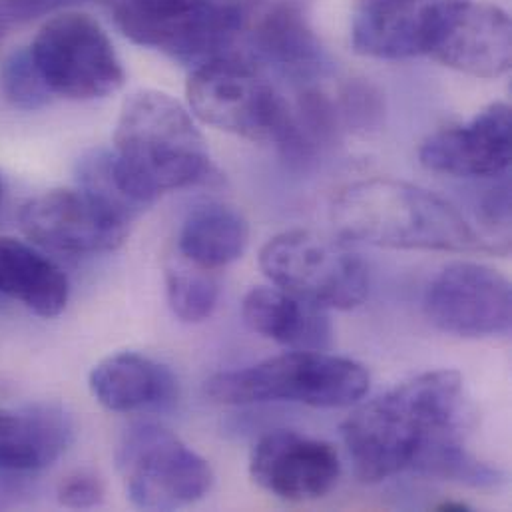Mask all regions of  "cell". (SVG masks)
Returning <instances> with one entry per match:
<instances>
[{
  "label": "cell",
  "instance_id": "cell-1",
  "mask_svg": "<svg viewBox=\"0 0 512 512\" xmlns=\"http://www.w3.org/2000/svg\"><path fill=\"white\" fill-rule=\"evenodd\" d=\"M471 403L457 371H429L355 409L341 427L355 475L381 483L421 475L443 447L465 441Z\"/></svg>",
  "mask_w": 512,
  "mask_h": 512
},
{
  "label": "cell",
  "instance_id": "cell-2",
  "mask_svg": "<svg viewBox=\"0 0 512 512\" xmlns=\"http://www.w3.org/2000/svg\"><path fill=\"white\" fill-rule=\"evenodd\" d=\"M110 152L118 184L144 210L168 192L210 180L214 170L190 112L158 90L124 102Z\"/></svg>",
  "mask_w": 512,
  "mask_h": 512
},
{
  "label": "cell",
  "instance_id": "cell-3",
  "mask_svg": "<svg viewBox=\"0 0 512 512\" xmlns=\"http://www.w3.org/2000/svg\"><path fill=\"white\" fill-rule=\"evenodd\" d=\"M341 236L393 250L505 254L447 200L419 186L369 178L349 184L333 202Z\"/></svg>",
  "mask_w": 512,
  "mask_h": 512
},
{
  "label": "cell",
  "instance_id": "cell-4",
  "mask_svg": "<svg viewBox=\"0 0 512 512\" xmlns=\"http://www.w3.org/2000/svg\"><path fill=\"white\" fill-rule=\"evenodd\" d=\"M369 383V371L353 359L293 349L246 369L214 375L206 383V393L222 405L289 401L317 409H341L359 403Z\"/></svg>",
  "mask_w": 512,
  "mask_h": 512
},
{
  "label": "cell",
  "instance_id": "cell-5",
  "mask_svg": "<svg viewBox=\"0 0 512 512\" xmlns=\"http://www.w3.org/2000/svg\"><path fill=\"white\" fill-rule=\"evenodd\" d=\"M263 0H108L118 28L136 44L182 64L232 54Z\"/></svg>",
  "mask_w": 512,
  "mask_h": 512
},
{
  "label": "cell",
  "instance_id": "cell-6",
  "mask_svg": "<svg viewBox=\"0 0 512 512\" xmlns=\"http://www.w3.org/2000/svg\"><path fill=\"white\" fill-rule=\"evenodd\" d=\"M186 92L202 122L254 142L275 144L289 158L295 142L291 104L254 62L240 54H224L198 64Z\"/></svg>",
  "mask_w": 512,
  "mask_h": 512
},
{
  "label": "cell",
  "instance_id": "cell-7",
  "mask_svg": "<svg viewBox=\"0 0 512 512\" xmlns=\"http://www.w3.org/2000/svg\"><path fill=\"white\" fill-rule=\"evenodd\" d=\"M116 467L132 505L146 511L190 507L214 487L210 463L156 423H136L122 433Z\"/></svg>",
  "mask_w": 512,
  "mask_h": 512
},
{
  "label": "cell",
  "instance_id": "cell-8",
  "mask_svg": "<svg viewBox=\"0 0 512 512\" xmlns=\"http://www.w3.org/2000/svg\"><path fill=\"white\" fill-rule=\"evenodd\" d=\"M48 90L68 100H100L124 86L122 60L98 20L80 12L50 18L28 46Z\"/></svg>",
  "mask_w": 512,
  "mask_h": 512
},
{
  "label": "cell",
  "instance_id": "cell-9",
  "mask_svg": "<svg viewBox=\"0 0 512 512\" xmlns=\"http://www.w3.org/2000/svg\"><path fill=\"white\" fill-rule=\"evenodd\" d=\"M265 277L323 309H353L369 291L363 259L309 230H289L271 238L259 252Z\"/></svg>",
  "mask_w": 512,
  "mask_h": 512
},
{
  "label": "cell",
  "instance_id": "cell-10",
  "mask_svg": "<svg viewBox=\"0 0 512 512\" xmlns=\"http://www.w3.org/2000/svg\"><path fill=\"white\" fill-rule=\"evenodd\" d=\"M425 313L437 329L457 337L507 335L512 325L511 281L483 263H451L431 279Z\"/></svg>",
  "mask_w": 512,
  "mask_h": 512
},
{
  "label": "cell",
  "instance_id": "cell-11",
  "mask_svg": "<svg viewBox=\"0 0 512 512\" xmlns=\"http://www.w3.org/2000/svg\"><path fill=\"white\" fill-rule=\"evenodd\" d=\"M24 234L38 246L70 254L94 256L118 250L132 222L114 212L108 204L76 190H50L32 198L20 212Z\"/></svg>",
  "mask_w": 512,
  "mask_h": 512
},
{
  "label": "cell",
  "instance_id": "cell-12",
  "mask_svg": "<svg viewBox=\"0 0 512 512\" xmlns=\"http://www.w3.org/2000/svg\"><path fill=\"white\" fill-rule=\"evenodd\" d=\"M469 0H353L351 44L379 60L431 56Z\"/></svg>",
  "mask_w": 512,
  "mask_h": 512
},
{
  "label": "cell",
  "instance_id": "cell-13",
  "mask_svg": "<svg viewBox=\"0 0 512 512\" xmlns=\"http://www.w3.org/2000/svg\"><path fill=\"white\" fill-rule=\"evenodd\" d=\"M246 60L291 80L307 82L327 74L331 60L315 32L309 0H263L242 34Z\"/></svg>",
  "mask_w": 512,
  "mask_h": 512
},
{
  "label": "cell",
  "instance_id": "cell-14",
  "mask_svg": "<svg viewBox=\"0 0 512 512\" xmlns=\"http://www.w3.org/2000/svg\"><path fill=\"white\" fill-rule=\"evenodd\" d=\"M250 475L257 487L281 501L307 503L333 491L341 461L331 443L281 429L257 441Z\"/></svg>",
  "mask_w": 512,
  "mask_h": 512
},
{
  "label": "cell",
  "instance_id": "cell-15",
  "mask_svg": "<svg viewBox=\"0 0 512 512\" xmlns=\"http://www.w3.org/2000/svg\"><path fill=\"white\" fill-rule=\"evenodd\" d=\"M512 156L511 108L493 102L471 122L445 128L421 146V164L453 178L493 180L509 174Z\"/></svg>",
  "mask_w": 512,
  "mask_h": 512
},
{
  "label": "cell",
  "instance_id": "cell-16",
  "mask_svg": "<svg viewBox=\"0 0 512 512\" xmlns=\"http://www.w3.org/2000/svg\"><path fill=\"white\" fill-rule=\"evenodd\" d=\"M431 56L469 76L499 78L511 70V16L497 4L469 0Z\"/></svg>",
  "mask_w": 512,
  "mask_h": 512
},
{
  "label": "cell",
  "instance_id": "cell-17",
  "mask_svg": "<svg viewBox=\"0 0 512 512\" xmlns=\"http://www.w3.org/2000/svg\"><path fill=\"white\" fill-rule=\"evenodd\" d=\"M72 415L56 403L0 407V471L36 473L54 465L74 443Z\"/></svg>",
  "mask_w": 512,
  "mask_h": 512
},
{
  "label": "cell",
  "instance_id": "cell-18",
  "mask_svg": "<svg viewBox=\"0 0 512 512\" xmlns=\"http://www.w3.org/2000/svg\"><path fill=\"white\" fill-rule=\"evenodd\" d=\"M96 401L114 413L170 411L178 403V379L152 357L122 351L100 361L90 373Z\"/></svg>",
  "mask_w": 512,
  "mask_h": 512
},
{
  "label": "cell",
  "instance_id": "cell-19",
  "mask_svg": "<svg viewBox=\"0 0 512 512\" xmlns=\"http://www.w3.org/2000/svg\"><path fill=\"white\" fill-rule=\"evenodd\" d=\"M246 325L259 335L297 351H325L333 329L323 307L281 287H254L242 305Z\"/></svg>",
  "mask_w": 512,
  "mask_h": 512
},
{
  "label": "cell",
  "instance_id": "cell-20",
  "mask_svg": "<svg viewBox=\"0 0 512 512\" xmlns=\"http://www.w3.org/2000/svg\"><path fill=\"white\" fill-rule=\"evenodd\" d=\"M0 295L40 317H56L66 309L70 285L52 259L16 238H0Z\"/></svg>",
  "mask_w": 512,
  "mask_h": 512
},
{
  "label": "cell",
  "instance_id": "cell-21",
  "mask_svg": "<svg viewBox=\"0 0 512 512\" xmlns=\"http://www.w3.org/2000/svg\"><path fill=\"white\" fill-rule=\"evenodd\" d=\"M250 226L232 206L208 202L196 206L184 220L178 252L198 267L216 271L246 252Z\"/></svg>",
  "mask_w": 512,
  "mask_h": 512
},
{
  "label": "cell",
  "instance_id": "cell-22",
  "mask_svg": "<svg viewBox=\"0 0 512 512\" xmlns=\"http://www.w3.org/2000/svg\"><path fill=\"white\" fill-rule=\"evenodd\" d=\"M166 291L174 315L186 323L206 321L220 299V283L212 271L182 256L166 267Z\"/></svg>",
  "mask_w": 512,
  "mask_h": 512
},
{
  "label": "cell",
  "instance_id": "cell-23",
  "mask_svg": "<svg viewBox=\"0 0 512 512\" xmlns=\"http://www.w3.org/2000/svg\"><path fill=\"white\" fill-rule=\"evenodd\" d=\"M0 86L6 100L20 110H38L48 104L52 96L28 48H18L8 54L0 70Z\"/></svg>",
  "mask_w": 512,
  "mask_h": 512
},
{
  "label": "cell",
  "instance_id": "cell-24",
  "mask_svg": "<svg viewBox=\"0 0 512 512\" xmlns=\"http://www.w3.org/2000/svg\"><path fill=\"white\" fill-rule=\"evenodd\" d=\"M337 112L343 126L367 132L383 122L385 100L373 84L365 80H349L341 90Z\"/></svg>",
  "mask_w": 512,
  "mask_h": 512
},
{
  "label": "cell",
  "instance_id": "cell-25",
  "mask_svg": "<svg viewBox=\"0 0 512 512\" xmlns=\"http://www.w3.org/2000/svg\"><path fill=\"white\" fill-rule=\"evenodd\" d=\"M58 503L66 509L86 511L104 503V483L92 471H74L58 485Z\"/></svg>",
  "mask_w": 512,
  "mask_h": 512
},
{
  "label": "cell",
  "instance_id": "cell-26",
  "mask_svg": "<svg viewBox=\"0 0 512 512\" xmlns=\"http://www.w3.org/2000/svg\"><path fill=\"white\" fill-rule=\"evenodd\" d=\"M481 214L487 224L499 226L503 230L509 228L511 222V186L507 176L499 178V184L487 192L481 202Z\"/></svg>",
  "mask_w": 512,
  "mask_h": 512
},
{
  "label": "cell",
  "instance_id": "cell-27",
  "mask_svg": "<svg viewBox=\"0 0 512 512\" xmlns=\"http://www.w3.org/2000/svg\"><path fill=\"white\" fill-rule=\"evenodd\" d=\"M86 0H0V12L8 18L30 20Z\"/></svg>",
  "mask_w": 512,
  "mask_h": 512
},
{
  "label": "cell",
  "instance_id": "cell-28",
  "mask_svg": "<svg viewBox=\"0 0 512 512\" xmlns=\"http://www.w3.org/2000/svg\"><path fill=\"white\" fill-rule=\"evenodd\" d=\"M469 507L463 503H445L441 507H437V511H467Z\"/></svg>",
  "mask_w": 512,
  "mask_h": 512
},
{
  "label": "cell",
  "instance_id": "cell-29",
  "mask_svg": "<svg viewBox=\"0 0 512 512\" xmlns=\"http://www.w3.org/2000/svg\"><path fill=\"white\" fill-rule=\"evenodd\" d=\"M2 206H4V184H2V178H0V212H2Z\"/></svg>",
  "mask_w": 512,
  "mask_h": 512
}]
</instances>
